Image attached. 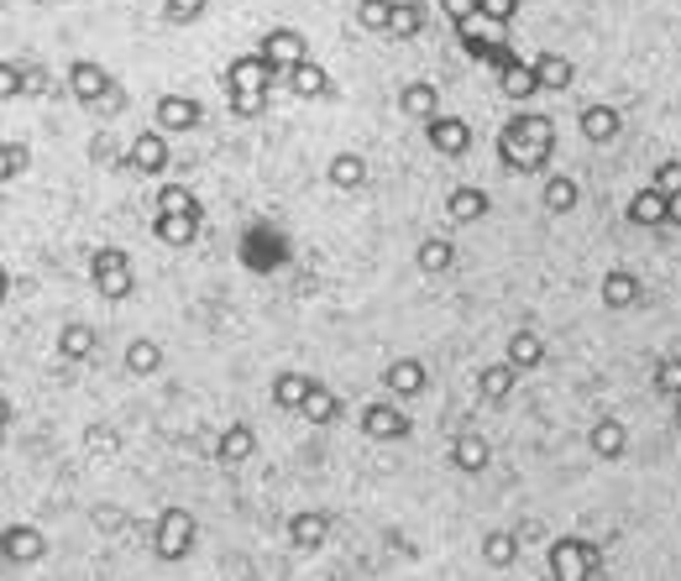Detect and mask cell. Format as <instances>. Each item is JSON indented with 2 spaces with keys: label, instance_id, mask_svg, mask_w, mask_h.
Segmentation results:
<instances>
[{
  "label": "cell",
  "instance_id": "cell-1",
  "mask_svg": "<svg viewBox=\"0 0 681 581\" xmlns=\"http://www.w3.org/2000/svg\"><path fill=\"white\" fill-rule=\"evenodd\" d=\"M551 147H556V121L534 116V111L508 116L499 131V157H504L508 174H540L551 163Z\"/></svg>",
  "mask_w": 681,
  "mask_h": 581
},
{
  "label": "cell",
  "instance_id": "cell-2",
  "mask_svg": "<svg viewBox=\"0 0 681 581\" xmlns=\"http://www.w3.org/2000/svg\"><path fill=\"white\" fill-rule=\"evenodd\" d=\"M194 540H200V523H194L189 508H163L157 523H152V555L168 560V566H174V560H189Z\"/></svg>",
  "mask_w": 681,
  "mask_h": 581
},
{
  "label": "cell",
  "instance_id": "cell-3",
  "mask_svg": "<svg viewBox=\"0 0 681 581\" xmlns=\"http://www.w3.org/2000/svg\"><path fill=\"white\" fill-rule=\"evenodd\" d=\"M551 581H593L597 566H603V555H597L593 540H577V534H566V540H551Z\"/></svg>",
  "mask_w": 681,
  "mask_h": 581
},
{
  "label": "cell",
  "instance_id": "cell-4",
  "mask_svg": "<svg viewBox=\"0 0 681 581\" xmlns=\"http://www.w3.org/2000/svg\"><path fill=\"white\" fill-rule=\"evenodd\" d=\"M89 278H94V289L105 299H131L137 293V273H131V257L121 247H100L89 257Z\"/></svg>",
  "mask_w": 681,
  "mask_h": 581
},
{
  "label": "cell",
  "instance_id": "cell-5",
  "mask_svg": "<svg viewBox=\"0 0 681 581\" xmlns=\"http://www.w3.org/2000/svg\"><path fill=\"white\" fill-rule=\"evenodd\" d=\"M283 79H289V68H299V63H310V42H304V31H294V27H273L263 37V48H257Z\"/></svg>",
  "mask_w": 681,
  "mask_h": 581
},
{
  "label": "cell",
  "instance_id": "cell-6",
  "mask_svg": "<svg viewBox=\"0 0 681 581\" xmlns=\"http://www.w3.org/2000/svg\"><path fill=\"white\" fill-rule=\"evenodd\" d=\"M111 85H116V79H111V74L100 68V63H89V59L68 63V94H74L79 105H89V111H94V105H105Z\"/></svg>",
  "mask_w": 681,
  "mask_h": 581
},
{
  "label": "cell",
  "instance_id": "cell-7",
  "mask_svg": "<svg viewBox=\"0 0 681 581\" xmlns=\"http://www.w3.org/2000/svg\"><path fill=\"white\" fill-rule=\"evenodd\" d=\"M126 168L131 174H168V131H137V142H131V152H126Z\"/></svg>",
  "mask_w": 681,
  "mask_h": 581
},
{
  "label": "cell",
  "instance_id": "cell-8",
  "mask_svg": "<svg viewBox=\"0 0 681 581\" xmlns=\"http://www.w3.org/2000/svg\"><path fill=\"white\" fill-rule=\"evenodd\" d=\"M273 85H283V74L263 53H247V59H237L226 68V89H257V94H267Z\"/></svg>",
  "mask_w": 681,
  "mask_h": 581
},
{
  "label": "cell",
  "instance_id": "cell-9",
  "mask_svg": "<svg viewBox=\"0 0 681 581\" xmlns=\"http://www.w3.org/2000/svg\"><path fill=\"white\" fill-rule=\"evenodd\" d=\"M152 121H157V131H194V126L205 121V111H200L194 94H163Z\"/></svg>",
  "mask_w": 681,
  "mask_h": 581
},
{
  "label": "cell",
  "instance_id": "cell-10",
  "mask_svg": "<svg viewBox=\"0 0 681 581\" xmlns=\"http://www.w3.org/2000/svg\"><path fill=\"white\" fill-rule=\"evenodd\" d=\"M362 435L367 440H404L409 435V414L399 404H367L362 408Z\"/></svg>",
  "mask_w": 681,
  "mask_h": 581
},
{
  "label": "cell",
  "instance_id": "cell-11",
  "mask_svg": "<svg viewBox=\"0 0 681 581\" xmlns=\"http://www.w3.org/2000/svg\"><path fill=\"white\" fill-rule=\"evenodd\" d=\"M425 137H430V147H436L441 157H462V152L472 147V126L462 116H436V121H425Z\"/></svg>",
  "mask_w": 681,
  "mask_h": 581
},
{
  "label": "cell",
  "instance_id": "cell-12",
  "mask_svg": "<svg viewBox=\"0 0 681 581\" xmlns=\"http://www.w3.org/2000/svg\"><path fill=\"white\" fill-rule=\"evenodd\" d=\"M48 555V534L37 529V523H11L5 529V560L11 566H31V560H42Z\"/></svg>",
  "mask_w": 681,
  "mask_h": 581
},
{
  "label": "cell",
  "instance_id": "cell-13",
  "mask_svg": "<svg viewBox=\"0 0 681 581\" xmlns=\"http://www.w3.org/2000/svg\"><path fill=\"white\" fill-rule=\"evenodd\" d=\"M629 226H671V194H660L655 184H645L629 200Z\"/></svg>",
  "mask_w": 681,
  "mask_h": 581
},
{
  "label": "cell",
  "instance_id": "cell-14",
  "mask_svg": "<svg viewBox=\"0 0 681 581\" xmlns=\"http://www.w3.org/2000/svg\"><path fill=\"white\" fill-rule=\"evenodd\" d=\"M383 388L393 393V399H415V393H425V362H419V356H399V362H388Z\"/></svg>",
  "mask_w": 681,
  "mask_h": 581
},
{
  "label": "cell",
  "instance_id": "cell-15",
  "mask_svg": "<svg viewBox=\"0 0 681 581\" xmlns=\"http://www.w3.org/2000/svg\"><path fill=\"white\" fill-rule=\"evenodd\" d=\"M257 456V435H252V425H226L220 440H215V462L220 466H241Z\"/></svg>",
  "mask_w": 681,
  "mask_h": 581
},
{
  "label": "cell",
  "instance_id": "cell-16",
  "mask_svg": "<svg viewBox=\"0 0 681 581\" xmlns=\"http://www.w3.org/2000/svg\"><path fill=\"white\" fill-rule=\"evenodd\" d=\"M499 89H504L508 100H530V94H540V74H534V63H525L519 53L504 59L499 63Z\"/></svg>",
  "mask_w": 681,
  "mask_h": 581
},
{
  "label": "cell",
  "instance_id": "cell-17",
  "mask_svg": "<svg viewBox=\"0 0 681 581\" xmlns=\"http://www.w3.org/2000/svg\"><path fill=\"white\" fill-rule=\"evenodd\" d=\"M445 215L456 220V226H472L488 215V189H477V184H456L451 194H445Z\"/></svg>",
  "mask_w": 681,
  "mask_h": 581
},
{
  "label": "cell",
  "instance_id": "cell-18",
  "mask_svg": "<svg viewBox=\"0 0 681 581\" xmlns=\"http://www.w3.org/2000/svg\"><path fill=\"white\" fill-rule=\"evenodd\" d=\"M588 451H593L597 462H619L623 451H629V430H623V419H597L593 430H588Z\"/></svg>",
  "mask_w": 681,
  "mask_h": 581
},
{
  "label": "cell",
  "instance_id": "cell-19",
  "mask_svg": "<svg viewBox=\"0 0 681 581\" xmlns=\"http://www.w3.org/2000/svg\"><path fill=\"white\" fill-rule=\"evenodd\" d=\"M640 293H645V283H640L629 267L603 273V304H608V310H634V304H640Z\"/></svg>",
  "mask_w": 681,
  "mask_h": 581
},
{
  "label": "cell",
  "instance_id": "cell-20",
  "mask_svg": "<svg viewBox=\"0 0 681 581\" xmlns=\"http://www.w3.org/2000/svg\"><path fill=\"white\" fill-rule=\"evenodd\" d=\"M399 111H404V116H415V121H436V116H441V89L425 85V79L404 85V89H399Z\"/></svg>",
  "mask_w": 681,
  "mask_h": 581
},
{
  "label": "cell",
  "instance_id": "cell-21",
  "mask_svg": "<svg viewBox=\"0 0 681 581\" xmlns=\"http://www.w3.org/2000/svg\"><path fill=\"white\" fill-rule=\"evenodd\" d=\"M326 540H330V519H326V514H310V508H304V514L289 519V545H294V551H320Z\"/></svg>",
  "mask_w": 681,
  "mask_h": 581
},
{
  "label": "cell",
  "instance_id": "cell-22",
  "mask_svg": "<svg viewBox=\"0 0 681 581\" xmlns=\"http://www.w3.org/2000/svg\"><path fill=\"white\" fill-rule=\"evenodd\" d=\"M488 462H493V445H488L482 435H456L451 440V466H456V471L477 477V471H488Z\"/></svg>",
  "mask_w": 681,
  "mask_h": 581
},
{
  "label": "cell",
  "instance_id": "cell-23",
  "mask_svg": "<svg viewBox=\"0 0 681 581\" xmlns=\"http://www.w3.org/2000/svg\"><path fill=\"white\" fill-rule=\"evenodd\" d=\"M514 382H519V367L514 362H493V367L477 372V393H482V404H504L514 393Z\"/></svg>",
  "mask_w": 681,
  "mask_h": 581
},
{
  "label": "cell",
  "instance_id": "cell-24",
  "mask_svg": "<svg viewBox=\"0 0 681 581\" xmlns=\"http://www.w3.org/2000/svg\"><path fill=\"white\" fill-rule=\"evenodd\" d=\"M577 126H582V137H588V142H593V147L614 142V137H619V131H623V121H619V111H614V105H588V111H582V121H577Z\"/></svg>",
  "mask_w": 681,
  "mask_h": 581
},
{
  "label": "cell",
  "instance_id": "cell-25",
  "mask_svg": "<svg viewBox=\"0 0 681 581\" xmlns=\"http://www.w3.org/2000/svg\"><path fill=\"white\" fill-rule=\"evenodd\" d=\"M315 388H320V382L310 378V372H283V378H273V404L278 408H304L310 404V393H315Z\"/></svg>",
  "mask_w": 681,
  "mask_h": 581
},
{
  "label": "cell",
  "instance_id": "cell-26",
  "mask_svg": "<svg viewBox=\"0 0 681 581\" xmlns=\"http://www.w3.org/2000/svg\"><path fill=\"white\" fill-rule=\"evenodd\" d=\"M504 362H514L519 372H534V367L545 362V336H534V330H514V336H508Z\"/></svg>",
  "mask_w": 681,
  "mask_h": 581
},
{
  "label": "cell",
  "instance_id": "cell-27",
  "mask_svg": "<svg viewBox=\"0 0 681 581\" xmlns=\"http://www.w3.org/2000/svg\"><path fill=\"white\" fill-rule=\"evenodd\" d=\"M540 200H545V210H551V215H571V210L582 204V189H577V178L551 174V178H545V194H540Z\"/></svg>",
  "mask_w": 681,
  "mask_h": 581
},
{
  "label": "cell",
  "instance_id": "cell-28",
  "mask_svg": "<svg viewBox=\"0 0 681 581\" xmlns=\"http://www.w3.org/2000/svg\"><path fill=\"white\" fill-rule=\"evenodd\" d=\"M152 231H157L163 247H189V241L200 236V215H157Z\"/></svg>",
  "mask_w": 681,
  "mask_h": 581
},
{
  "label": "cell",
  "instance_id": "cell-29",
  "mask_svg": "<svg viewBox=\"0 0 681 581\" xmlns=\"http://www.w3.org/2000/svg\"><path fill=\"white\" fill-rule=\"evenodd\" d=\"M534 63V74H540V89H571V79H577V63L562 59V53H540Z\"/></svg>",
  "mask_w": 681,
  "mask_h": 581
},
{
  "label": "cell",
  "instance_id": "cell-30",
  "mask_svg": "<svg viewBox=\"0 0 681 581\" xmlns=\"http://www.w3.org/2000/svg\"><path fill=\"white\" fill-rule=\"evenodd\" d=\"M283 89L299 94V100H315V94H326V89H330V79H326V68H320V63H299V68H289Z\"/></svg>",
  "mask_w": 681,
  "mask_h": 581
},
{
  "label": "cell",
  "instance_id": "cell-31",
  "mask_svg": "<svg viewBox=\"0 0 681 581\" xmlns=\"http://www.w3.org/2000/svg\"><path fill=\"white\" fill-rule=\"evenodd\" d=\"M482 560H488L493 571H508V566L519 560V534H508V529H493V534L482 540Z\"/></svg>",
  "mask_w": 681,
  "mask_h": 581
},
{
  "label": "cell",
  "instance_id": "cell-32",
  "mask_svg": "<svg viewBox=\"0 0 681 581\" xmlns=\"http://www.w3.org/2000/svg\"><path fill=\"white\" fill-rule=\"evenodd\" d=\"M157 367H163V346H157V341L142 336V341L126 346V372H131V378H152Z\"/></svg>",
  "mask_w": 681,
  "mask_h": 581
},
{
  "label": "cell",
  "instance_id": "cell-33",
  "mask_svg": "<svg viewBox=\"0 0 681 581\" xmlns=\"http://www.w3.org/2000/svg\"><path fill=\"white\" fill-rule=\"evenodd\" d=\"M326 174H330V184H336V189H362V184H367V163H362L356 152H336Z\"/></svg>",
  "mask_w": 681,
  "mask_h": 581
},
{
  "label": "cell",
  "instance_id": "cell-34",
  "mask_svg": "<svg viewBox=\"0 0 681 581\" xmlns=\"http://www.w3.org/2000/svg\"><path fill=\"white\" fill-rule=\"evenodd\" d=\"M419 31H425V5H419V0H399V5H393V27H388V37L409 42Z\"/></svg>",
  "mask_w": 681,
  "mask_h": 581
},
{
  "label": "cell",
  "instance_id": "cell-35",
  "mask_svg": "<svg viewBox=\"0 0 681 581\" xmlns=\"http://www.w3.org/2000/svg\"><path fill=\"white\" fill-rule=\"evenodd\" d=\"M157 215H200V200L189 184H163L157 189Z\"/></svg>",
  "mask_w": 681,
  "mask_h": 581
},
{
  "label": "cell",
  "instance_id": "cell-36",
  "mask_svg": "<svg viewBox=\"0 0 681 581\" xmlns=\"http://www.w3.org/2000/svg\"><path fill=\"white\" fill-rule=\"evenodd\" d=\"M59 356L63 362H85V356H94V330H89V325H63Z\"/></svg>",
  "mask_w": 681,
  "mask_h": 581
},
{
  "label": "cell",
  "instance_id": "cell-37",
  "mask_svg": "<svg viewBox=\"0 0 681 581\" xmlns=\"http://www.w3.org/2000/svg\"><path fill=\"white\" fill-rule=\"evenodd\" d=\"M415 262H419V273H445V267L456 262V247H451V241H441V236H430V241H419Z\"/></svg>",
  "mask_w": 681,
  "mask_h": 581
},
{
  "label": "cell",
  "instance_id": "cell-38",
  "mask_svg": "<svg viewBox=\"0 0 681 581\" xmlns=\"http://www.w3.org/2000/svg\"><path fill=\"white\" fill-rule=\"evenodd\" d=\"M299 414H304V419H315V425H336V419H341V399H336L326 382H320V388L310 393V404L299 408Z\"/></svg>",
  "mask_w": 681,
  "mask_h": 581
},
{
  "label": "cell",
  "instance_id": "cell-39",
  "mask_svg": "<svg viewBox=\"0 0 681 581\" xmlns=\"http://www.w3.org/2000/svg\"><path fill=\"white\" fill-rule=\"evenodd\" d=\"M393 5L399 0H356V22L367 31H388L393 27Z\"/></svg>",
  "mask_w": 681,
  "mask_h": 581
},
{
  "label": "cell",
  "instance_id": "cell-40",
  "mask_svg": "<svg viewBox=\"0 0 681 581\" xmlns=\"http://www.w3.org/2000/svg\"><path fill=\"white\" fill-rule=\"evenodd\" d=\"M655 393L681 399V356H660V362H655Z\"/></svg>",
  "mask_w": 681,
  "mask_h": 581
},
{
  "label": "cell",
  "instance_id": "cell-41",
  "mask_svg": "<svg viewBox=\"0 0 681 581\" xmlns=\"http://www.w3.org/2000/svg\"><path fill=\"white\" fill-rule=\"evenodd\" d=\"M27 163H31V152L22 142H5V147H0V178H5V184H16V178L27 174Z\"/></svg>",
  "mask_w": 681,
  "mask_h": 581
},
{
  "label": "cell",
  "instance_id": "cell-42",
  "mask_svg": "<svg viewBox=\"0 0 681 581\" xmlns=\"http://www.w3.org/2000/svg\"><path fill=\"white\" fill-rule=\"evenodd\" d=\"M226 94H231V111L247 121H257L267 111V94H257V89H226Z\"/></svg>",
  "mask_w": 681,
  "mask_h": 581
},
{
  "label": "cell",
  "instance_id": "cell-43",
  "mask_svg": "<svg viewBox=\"0 0 681 581\" xmlns=\"http://www.w3.org/2000/svg\"><path fill=\"white\" fill-rule=\"evenodd\" d=\"M163 16H168L174 27H189V22L205 16V0H163Z\"/></svg>",
  "mask_w": 681,
  "mask_h": 581
},
{
  "label": "cell",
  "instance_id": "cell-44",
  "mask_svg": "<svg viewBox=\"0 0 681 581\" xmlns=\"http://www.w3.org/2000/svg\"><path fill=\"white\" fill-rule=\"evenodd\" d=\"M85 445L94 451V456H116V451H121V435L111 430V425H89V430H85Z\"/></svg>",
  "mask_w": 681,
  "mask_h": 581
},
{
  "label": "cell",
  "instance_id": "cell-45",
  "mask_svg": "<svg viewBox=\"0 0 681 581\" xmlns=\"http://www.w3.org/2000/svg\"><path fill=\"white\" fill-rule=\"evenodd\" d=\"M441 16L451 27H462V22H477L482 16V0H441Z\"/></svg>",
  "mask_w": 681,
  "mask_h": 581
},
{
  "label": "cell",
  "instance_id": "cell-46",
  "mask_svg": "<svg viewBox=\"0 0 681 581\" xmlns=\"http://www.w3.org/2000/svg\"><path fill=\"white\" fill-rule=\"evenodd\" d=\"M519 16V0H482V22H493V27H508Z\"/></svg>",
  "mask_w": 681,
  "mask_h": 581
},
{
  "label": "cell",
  "instance_id": "cell-47",
  "mask_svg": "<svg viewBox=\"0 0 681 581\" xmlns=\"http://www.w3.org/2000/svg\"><path fill=\"white\" fill-rule=\"evenodd\" d=\"M651 184L660 189V194H681V163H677V157H671V163H660Z\"/></svg>",
  "mask_w": 681,
  "mask_h": 581
},
{
  "label": "cell",
  "instance_id": "cell-48",
  "mask_svg": "<svg viewBox=\"0 0 681 581\" xmlns=\"http://www.w3.org/2000/svg\"><path fill=\"white\" fill-rule=\"evenodd\" d=\"M0 94H5V100L27 94V85H22V74H16V63H0Z\"/></svg>",
  "mask_w": 681,
  "mask_h": 581
},
{
  "label": "cell",
  "instance_id": "cell-49",
  "mask_svg": "<svg viewBox=\"0 0 681 581\" xmlns=\"http://www.w3.org/2000/svg\"><path fill=\"white\" fill-rule=\"evenodd\" d=\"M89 157H94V163H111V157H116L111 137H94V142H89Z\"/></svg>",
  "mask_w": 681,
  "mask_h": 581
},
{
  "label": "cell",
  "instance_id": "cell-50",
  "mask_svg": "<svg viewBox=\"0 0 681 581\" xmlns=\"http://www.w3.org/2000/svg\"><path fill=\"white\" fill-rule=\"evenodd\" d=\"M42 89H48L42 85V68H27V94H42Z\"/></svg>",
  "mask_w": 681,
  "mask_h": 581
},
{
  "label": "cell",
  "instance_id": "cell-51",
  "mask_svg": "<svg viewBox=\"0 0 681 581\" xmlns=\"http://www.w3.org/2000/svg\"><path fill=\"white\" fill-rule=\"evenodd\" d=\"M671 226H681V194H671Z\"/></svg>",
  "mask_w": 681,
  "mask_h": 581
},
{
  "label": "cell",
  "instance_id": "cell-52",
  "mask_svg": "<svg viewBox=\"0 0 681 581\" xmlns=\"http://www.w3.org/2000/svg\"><path fill=\"white\" fill-rule=\"evenodd\" d=\"M677 430H681V399H677Z\"/></svg>",
  "mask_w": 681,
  "mask_h": 581
}]
</instances>
